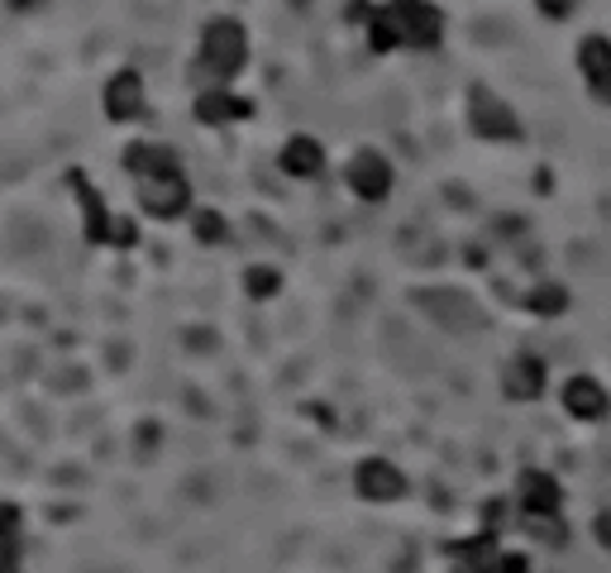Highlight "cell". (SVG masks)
<instances>
[{"instance_id": "cell-19", "label": "cell", "mask_w": 611, "mask_h": 573, "mask_svg": "<svg viewBox=\"0 0 611 573\" xmlns=\"http://www.w3.org/2000/svg\"><path fill=\"white\" fill-rule=\"evenodd\" d=\"M244 286H249V296L263 302V296H272L282 286V272L278 268H249V272H244Z\"/></svg>"}, {"instance_id": "cell-11", "label": "cell", "mask_w": 611, "mask_h": 573, "mask_svg": "<svg viewBox=\"0 0 611 573\" xmlns=\"http://www.w3.org/2000/svg\"><path fill=\"white\" fill-rule=\"evenodd\" d=\"M502 387H506V397L512 401H536L544 393V363L530 359V354L512 359L506 363V373H502Z\"/></svg>"}, {"instance_id": "cell-17", "label": "cell", "mask_w": 611, "mask_h": 573, "mask_svg": "<svg viewBox=\"0 0 611 573\" xmlns=\"http://www.w3.org/2000/svg\"><path fill=\"white\" fill-rule=\"evenodd\" d=\"M526 306L536 311V316H559V311L568 306V292L564 286H554V282H544V286H536V292L526 296Z\"/></svg>"}, {"instance_id": "cell-3", "label": "cell", "mask_w": 611, "mask_h": 573, "mask_svg": "<svg viewBox=\"0 0 611 573\" xmlns=\"http://www.w3.org/2000/svg\"><path fill=\"white\" fill-rule=\"evenodd\" d=\"M187 201H191V187H187V177H181L177 159H163L153 173L139 177V206H144L149 215L173 220V215L187 211Z\"/></svg>"}, {"instance_id": "cell-14", "label": "cell", "mask_w": 611, "mask_h": 573, "mask_svg": "<svg viewBox=\"0 0 611 573\" xmlns=\"http://www.w3.org/2000/svg\"><path fill=\"white\" fill-rule=\"evenodd\" d=\"M564 407L578 416V421H602L607 416V393L592 383V377H574L564 387Z\"/></svg>"}, {"instance_id": "cell-13", "label": "cell", "mask_w": 611, "mask_h": 573, "mask_svg": "<svg viewBox=\"0 0 611 573\" xmlns=\"http://www.w3.org/2000/svg\"><path fill=\"white\" fill-rule=\"evenodd\" d=\"M521 506L526 516H559V483L540 468L521 473Z\"/></svg>"}, {"instance_id": "cell-18", "label": "cell", "mask_w": 611, "mask_h": 573, "mask_svg": "<svg viewBox=\"0 0 611 573\" xmlns=\"http://www.w3.org/2000/svg\"><path fill=\"white\" fill-rule=\"evenodd\" d=\"M521 521H526L530 536L544 540V545H564V540H568V526H564L559 516H521Z\"/></svg>"}, {"instance_id": "cell-16", "label": "cell", "mask_w": 611, "mask_h": 573, "mask_svg": "<svg viewBox=\"0 0 611 573\" xmlns=\"http://www.w3.org/2000/svg\"><path fill=\"white\" fill-rule=\"evenodd\" d=\"M0 573H20V540H15V506H0Z\"/></svg>"}, {"instance_id": "cell-12", "label": "cell", "mask_w": 611, "mask_h": 573, "mask_svg": "<svg viewBox=\"0 0 611 573\" xmlns=\"http://www.w3.org/2000/svg\"><path fill=\"white\" fill-rule=\"evenodd\" d=\"M254 106L244 96H230V91H201L197 96V120L201 125H230V120H249Z\"/></svg>"}, {"instance_id": "cell-8", "label": "cell", "mask_w": 611, "mask_h": 573, "mask_svg": "<svg viewBox=\"0 0 611 573\" xmlns=\"http://www.w3.org/2000/svg\"><path fill=\"white\" fill-rule=\"evenodd\" d=\"M359 492L368 502H397L401 492H407V478H401V468L387 459H363L359 464Z\"/></svg>"}, {"instance_id": "cell-2", "label": "cell", "mask_w": 611, "mask_h": 573, "mask_svg": "<svg viewBox=\"0 0 611 573\" xmlns=\"http://www.w3.org/2000/svg\"><path fill=\"white\" fill-rule=\"evenodd\" d=\"M249 58V38H244L239 20H211L201 34V77H215V82H230L234 72Z\"/></svg>"}, {"instance_id": "cell-22", "label": "cell", "mask_w": 611, "mask_h": 573, "mask_svg": "<svg viewBox=\"0 0 611 573\" xmlns=\"http://www.w3.org/2000/svg\"><path fill=\"white\" fill-rule=\"evenodd\" d=\"M592 530H597V540H602L607 550H611V512H602V516H597V521H592Z\"/></svg>"}, {"instance_id": "cell-5", "label": "cell", "mask_w": 611, "mask_h": 573, "mask_svg": "<svg viewBox=\"0 0 611 573\" xmlns=\"http://www.w3.org/2000/svg\"><path fill=\"white\" fill-rule=\"evenodd\" d=\"M68 182H72L77 197H82V206H86V239H110V244H120V249H129V244H134V225H129V220H110L106 201L91 191V182L82 173H68Z\"/></svg>"}, {"instance_id": "cell-15", "label": "cell", "mask_w": 611, "mask_h": 573, "mask_svg": "<svg viewBox=\"0 0 611 573\" xmlns=\"http://www.w3.org/2000/svg\"><path fill=\"white\" fill-rule=\"evenodd\" d=\"M282 173H292V177H320L325 173L320 143L310 139V135H296L287 149H282Z\"/></svg>"}, {"instance_id": "cell-10", "label": "cell", "mask_w": 611, "mask_h": 573, "mask_svg": "<svg viewBox=\"0 0 611 573\" xmlns=\"http://www.w3.org/2000/svg\"><path fill=\"white\" fill-rule=\"evenodd\" d=\"M106 115L110 120H134V115H144V82H139V72H115L110 77Z\"/></svg>"}, {"instance_id": "cell-6", "label": "cell", "mask_w": 611, "mask_h": 573, "mask_svg": "<svg viewBox=\"0 0 611 573\" xmlns=\"http://www.w3.org/2000/svg\"><path fill=\"white\" fill-rule=\"evenodd\" d=\"M349 187H354L363 201H383L387 191H392V167H387L383 153L363 149V153H354V163H349Z\"/></svg>"}, {"instance_id": "cell-20", "label": "cell", "mask_w": 611, "mask_h": 573, "mask_svg": "<svg viewBox=\"0 0 611 573\" xmlns=\"http://www.w3.org/2000/svg\"><path fill=\"white\" fill-rule=\"evenodd\" d=\"M230 234V225L220 220V211H197V239H205V244H220Z\"/></svg>"}, {"instance_id": "cell-7", "label": "cell", "mask_w": 611, "mask_h": 573, "mask_svg": "<svg viewBox=\"0 0 611 573\" xmlns=\"http://www.w3.org/2000/svg\"><path fill=\"white\" fill-rule=\"evenodd\" d=\"M415 306L431 311L439 325H449V330H468V325H478V306L468 302L463 292H415Z\"/></svg>"}, {"instance_id": "cell-21", "label": "cell", "mask_w": 611, "mask_h": 573, "mask_svg": "<svg viewBox=\"0 0 611 573\" xmlns=\"http://www.w3.org/2000/svg\"><path fill=\"white\" fill-rule=\"evenodd\" d=\"M487 573H530V569H526V559H521V554H497Z\"/></svg>"}, {"instance_id": "cell-9", "label": "cell", "mask_w": 611, "mask_h": 573, "mask_svg": "<svg viewBox=\"0 0 611 573\" xmlns=\"http://www.w3.org/2000/svg\"><path fill=\"white\" fill-rule=\"evenodd\" d=\"M578 62H583V77H588L592 96L611 106V44H607V38H597V34H592V38H583Z\"/></svg>"}, {"instance_id": "cell-1", "label": "cell", "mask_w": 611, "mask_h": 573, "mask_svg": "<svg viewBox=\"0 0 611 573\" xmlns=\"http://www.w3.org/2000/svg\"><path fill=\"white\" fill-rule=\"evenodd\" d=\"M373 48L387 54L397 44H415V48H435L445 34V15L435 5H387L373 10Z\"/></svg>"}, {"instance_id": "cell-4", "label": "cell", "mask_w": 611, "mask_h": 573, "mask_svg": "<svg viewBox=\"0 0 611 573\" xmlns=\"http://www.w3.org/2000/svg\"><path fill=\"white\" fill-rule=\"evenodd\" d=\"M468 120L483 139H521V120L516 110L506 106L502 96H492L487 86H473L468 91Z\"/></svg>"}]
</instances>
